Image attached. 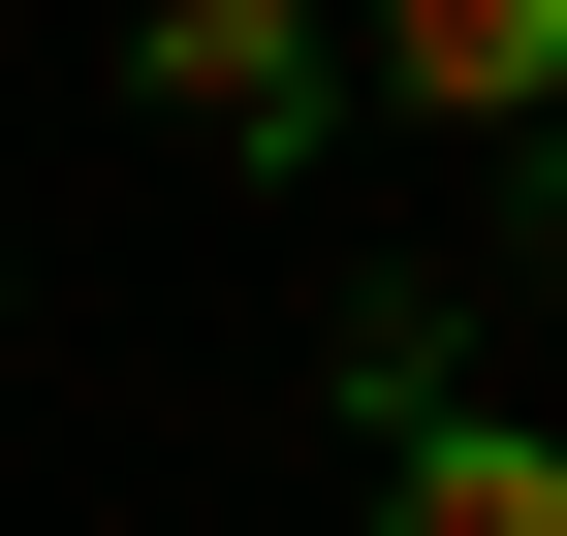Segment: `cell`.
Segmentation results:
<instances>
[{
	"label": "cell",
	"instance_id": "cell-1",
	"mask_svg": "<svg viewBox=\"0 0 567 536\" xmlns=\"http://www.w3.org/2000/svg\"><path fill=\"white\" fill-rule=\"evenodd\" d=\"M126 63H158L189 158H316V126H347V32H316V0H126Z\"/></svg>",
	"mask_w": 567,
	"mask_h": 536
},
{
	"label": "cell",
	"instance_id": "cell-2",
	"mask_svg": "<svg viewBox=\"0 0 567 536\" xmlns=\"http://www.w3.org/2000/svg\"><path fill=\"white\" fill-rule=\"evenodd\" d=\"M347 95H379V126H567V0H379Z\"/></svg>",
	"mask_w": 567,
	"mask_h": 536
},
{
	"label": "cell",
	"instance_id": "cell-3",
	"mask_svg": "<svg viewBox=\"0 0 567 536\" xmlns=\"http://www.w3.org/2000/svg\"><path fill=\"white\" fill-rule=\"evenodd\" d=\"M379 536H567V442L536 411H410L379 442Z\"/></svg>",
	"mask_w": 567,
	"mask_h": 536
},
{
	"label": "cell",
	"instance_id": "cell-4",
	"mask_svg": "<svg viewBox=\"0 0 567 536\" xmlns=\"http://www.w3.org/2000/svg\"><path fill=\"white\" fill-rule=\"evenodd\" d=\"M505 158H536V189H505V252H536V285H567V126H505Z\"/></svg>",
	"mask_w": 567,
	"mask_h": 536
}]
</instances>
